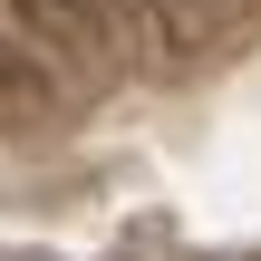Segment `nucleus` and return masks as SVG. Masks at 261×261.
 <instances>
[]
</instances>
